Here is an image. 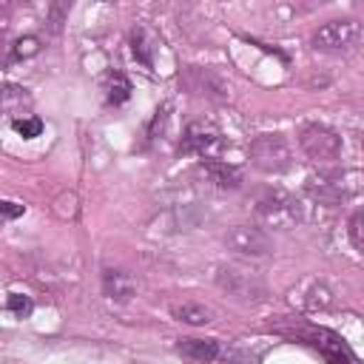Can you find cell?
I'll list each match as a JSON object with an SVG mask.
<instances>
[{"instance_id":"8992f818","label":"cell","mask_w":364,"mask_h":364,"mask_svg":"<svg viewBox=\"0 0 364 364\" xmlns=\"http://www.w3.org/2000/svg\"><path fill=\"white\" fill-rule=\"evenodd\" d=\"M299 145H301V151H304L313 162H333V159H338V154H341V136H338L333 128L318 125V122H310V125L301 128Z\"/></svg>"},{"instance_id":"9a60e30c","label":"cell","mask_w":364,"mask_h":364,"mask_svg":"<svg viewBox=\"0 0 364 364\" xmlns=\"http://www.w3.org/2000/svg\"><path fill=\"white\" fill-rule=\"evenodd\" d=\"M71 6H74V0H51V3H48V17H46V23H48V31H51V34H60V31H63Z\"/></svg>"},{"instance_id":"7402d4cb","label":"cell","mask_w":364,"mask_h":364,"mask_svg":"<svg viewBox=\"0 0 364 364\" xmlns=\"http://www.w3.org/2000/svg\"><path fill=\"white\" fill-rule=\"evenodd\" d=\"M40 51V40L37 37H20L14 43V51H11V60H26V57H34Z\"/></svg>"},{"instance_id":"5bb4252c","label":"cell","mask_w":364,"mask_h":364,"mask_svg":"<svg viewBox=\"0 0 364 364\" xmlns=\"http://www.w3.org/2000/svg\"><path fill=\"white\" fill-rule=\"evenodd\" d=\"M202 168H205V173L210 176V182H216L219 188L233 191V188H239V185H242V173H239V168H233V165H228V162L205 159V162H202Z\"/></svg>"},{"instance_id":"ba28073f","label":"cell","mask_w":364,"mask_h":364,"mask_svg":"<svg viewBox=\"0 0 364 364\" xmlns=\"http://www.w3.org/2000/svg\"><path fill=\"white\" fill-rule=\"evenodd\" d=\"M353 191L355 188L350 182H344V173H318V176L307 179V193L321 205H338Z\"/></svg>"},{"instance_id":"52a82bcc","label":"cell","mask_w":364,"mask_h":364,"mask_svg":"<svg viewBox=\"0 0 364 364\" xmlns=\"http://www.w3.org/2000/svg\"><path fill=\"white\" fill-rule=\"evenodd\" d=\"M225 245H228L233 253H239V256H253V259L273 253V239H270V233H267L264 228H259V225H233V228L225 233Z\"/></svg>"},{"instance_id":"d6986e66","label":"cell","mask_w":364,"mask_h":364,"mask_svg":"<svg viewBox=\"0 0 364 364\" xmlns=\"http://www.w3.org/2000/svg\"><path fill=\"white\" fill-rule=\"evenodd\" d=\"M128 97H131V82L125 80L122 71H114V74H111V82H108V102H111V105H119V102H125Z\"/></svg>"},{"instance_id":"5b68a950","label":"cell","mask_w":364,"mask_h":364,"mask_svg":"<svg viewBox=\"0 0 364 364\" xmlns=\"http://www.w3.org/2000/svg\"><path fill=\"white\" fill-rule=\"evenodd\" d=\"M256 213L267 228H290L301 219V205L284 191H267L256 202Z\"/></svg>"},{"instance_id":"8fae6325","label":"cell","mask_w":364,"mask_h":364,"mask_svg":"<svg viewBox=\"0 0 364 364\" xmlns=\"http://www.w3.org/2000/svg\"><path fill=\"white\" fill-rule=\"evenodd\" d=\"M102 290L114 301H128L136 293V282H134L131 273H125L119 267H105V273H102Z\"/></svg>"},{"instance_id":"30bf717a","label":"cell","mask_w":364,"mask_h":364,"mask_svg":"<svg viewBox=\"0 0 364 364\" xmlns=\"http://www.w3.org/2000/svg\"><path fill=\"white\" fill-rule=\"evenodd\" d=\"M216 142H219L216 125H210V122H191L185 128V136H182V151L185 154H205Z\"/></svg>"},{"instance_id":"e0dca14e","label":"cell","mask_w":364,"mask_h":364,"mask_svg":"<svg viewBox=\"0 0 364 364\" xmlns=\"http://www.w3.org/2000/svg\"><path fill=\"white\" fill-rule=\"evenodd\" d=\"M23 105H28V94H26L23 88L9 85V88L3 91V108H6V114H9L11 119L26 117V114H23Z\"/></svg>"},{"instance_id":"44dd1931","label":"cell","mask_w":364,"mask_h":364,"mask_svg":"<svg viewBox=\"0 0 364 364\" xmlns=\"http://www.w3.org/2000/svg\"><path fill=\"white\" fill-rule=\"evenodd\" d=\"M6 307H9V313H14L17 318H26V316L34 310L31 299H28V296H23V293H9V299H6Z\"/></svg>"},{"instance_id":"277c9868","label":"cell","mask_w":364,"mask_h":364,"mask_svg":"<svg viewBox=\"0 0 364 364\" xmlns=\"http://www.w3.org/2000/svg\"><path fill=\"white\" fill-rule=\"evenodd\" d=\"M279 330H282L287 338H296V341H304V344L316 347V350H318L324 358H330V361H341V358L353 361V353L344 347V341H341L336 333L324 330V327H313V324L296 321L293 330H287V327H279Z\"/></svg>"},{"instance_id":"3957f363","label":"cell","mask_w":364,"mask_h":364,"mask_svg":"<svg viewBox=\"0 0 364 364\" xmlns=\"http://www.w3.org/2000/svg\"><path fill=\"white\" fill-rule=\"evenodd\" d=\"M216 284L233 296V299H242V301H262L264 299V282L259 279V273H253L250 267H242V264H225L219 267L216 273Z\"/></svg>"},{"instance_id":"7c38bea8","label":"cell","mask_w":364,"mask_h":364,"mask_svg":"<svg viewBox=\"0 0 364 364\" xmlns=\"http://www.w3.org/2000/svg\"><path fill=\"white\" fill-rule=\"evenodd\" d=\"M171 316H173L176 321L193 324V327H202V324H210V321H213L210 307H205V304H199V301H173V304H171Z\"/></svg>"},{"instance_id":"9c48e42d","label":"cell","mask_w":364,"mask_h":364,"mask_svg":"<svg viewBox=\"0 0 364 364\" xmlns=\"http://www.w3.org/2000/svg\"><path fill=\"white\" fill-rule=\"evenodd\" d=\"M179 80H182L185 88L193 91V94L225 97V85H222V80H219L210 68H196V65H191V68H185V77H179Z\"/></svg>"},{"instance_id":"ac0fdd59","label":"cell","mask_w":364,"mask_h":364,"mask_svg":"<svg viewBox=\"0 0 364 364\" xmlns=\"http://www.w3.org/2000/svg\"><path fill=\"white\" fill-rule=\"evenodd\" d=\"M131 48H134V57L142 63V65H154V57H151V51H154V46H151V40H148V31L145 28H136L134 31V37H131Z\"/></svg>"},{"instance_id":"6da1fadb","label":"cell","mask_w":364,"mask_h":364,"mask_svg":"<svg viewBox=\"0 0 364 364\" xmlns=\"http://www.w3.org/2000/svg\"><path fill=\"white\" fill-rule=\"evenodd\" d=\"M247 156L253 168L264 173H282L290 168V145L282 134H259L247 145Z\"/></svg>"},{"instance_id":"7a4b0ae2","label":"cell","mask_w":364,"mask_h":364,"mask_svg":"<svg viewBox=\"0 0 364 364\" xmlns=\"http://www.w3.org/2000/svg\"><path fill=\"white\" fill-rule=\"evenodd\" d=\"M361 37H364L361 23H355V20H330V23H324L313 31L310 46L316 51H324V54H341V51L355 48V43Z\"/></svg>"},{"instance_id":"603a6c76","label":"cell","mask_w":364,"mask_h":364,"mask_svg":"<svg viewBox=\"0 0 364 364\" xmlns=\"http://www.w3.org/2000/svg\"><path fill=\"white\" fill-rule=\"evenodd\" d=\"M350 239H353L355 247L364 250V210H355L350 216Z\"/></svg>"},{"instance_id":"ffe728a7","label":"cell","mask_w":364,"mask_h":364,"mask_svg":"<svg viewBox=\"0 0 364 364\" xmlns=\"http://www.w3.org/2000/svg\"><path fill=\"white\" fill-rule=\"evenodd\" d=\"M11 125H14V131L23 136V139H34V136H40V131H43V122L37 119V117H17V119H11Z\"/></svg>"},{"instance_id":"cb8c5ba5","label":"cell","mask_w":364,"mask_h":364,"mask_svg":"<svg viewBox=\"0 0 364 364\" xmlns=\"http://www.w3.org/2000/svg\"><path fill=\"white\" fill-rule=\"evenodd\" d=\"M23 213V205H17V202H3V216L6 219H14V216H20Z\"/></svg>"},{"instance_id":"4fadbf2b","label":"cell","mask_w":364,"mask_h":364,"mask_svg":"<svg viewBox=\"0 0 364 364\" xmlns=\"http://www.w3.org/2000/svg\"><path fill=\"white\" fill-rule=\"evenodd\" d=\"M176 350H179L185 358H191V361H216V358L222 355L219 344L210 341V338H182V341L176 344Z\"/></svg>"},{"instance_id":"2e32d148","label":"cell","mask_w":364,"mask_h":364,"mask_svg":"<svg viewBox=\"0 0 364 364\" xmlns=\"http://www.w3.org/2000/svg\"><path fill=\"white\" fill-rule=\"evenodd\" d=\"M301 304H304V310H327L333 304V293L321 282H313L310 290H307V296L301 299Z\"/></svg>"}]
</instances>
